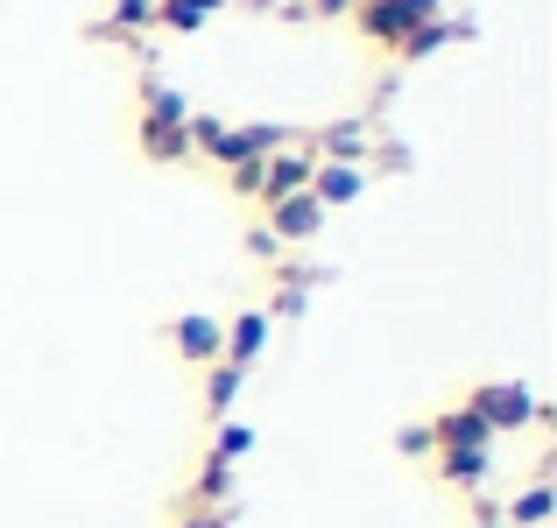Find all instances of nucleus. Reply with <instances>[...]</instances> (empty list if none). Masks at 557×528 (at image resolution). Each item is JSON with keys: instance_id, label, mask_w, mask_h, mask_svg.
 <instances>
[{"instance_id": "ddd939ff", "label": "nucleus", "mask_w": 557, "mask_h": 528, "mask_svg": "<svg viewBox=\"0 0 557 528\" xmlns=\"http://www.w3.org/2000/svg\"><path fill=\"white\" fill-rule=\"evenodd\" d=\"M311 155L318 163H360V155H368V135H360V121H339L311 141Z\"/></svg>"}, {"instance_id": "4468645a", "label": "nucleus", "mask_w": 557, "mask_h": 528, "mask_svg": "<svg viewBox=\"0 0 557 528\" xmlns=\"http://www.w3.org/2000/svg\"><path fill=\"white\" fill-rule=\"evenodd\" d=\"M459 36H466L459 22H445V14H431V22H417V28H409V42H403V50H395V56H403V64H417V56L445 50V42H459Z\"/></svg>"}, {"instance_id": "0eeeda50", "label": "nucleus", "mask_w": 557, "mask_h": 528, "mask_svg": "<svg viewBox=\"0 0 557 528\" xmlns=\"http://www.w3.org/2000/svg\"><path fill=\"white\" fill-rule=\"evenodd\" d=\"M431 444H437V451H494V430L459 402V408H445V416L431 423Z\"/></svg>"}, {"instance_id": "39448f33", "label": "nucleus", "mask_w": 557, "mask_h": 528, "mask_svg": "<svg viewBox=\"0 0 557 528\" xmlns=\"http://www.w3.org/2000/svg\"><path fill=\"white\" fill-rule=\"evenodd\" d=\"M170 345H177V360H190V366H212L219 345H226V317H205V311L170 317Z\"/></svg>"}, {"instance_id": "2eb2a0df", "label": "nucleus", "mask_w": 557, "mask_h": 528, "mask_svg": "<svg viewBox=\"0 0 557 528\" xmlns=\"http://www.w3.org/2000/svg\"><path fill=\"white\" fill-rule=\"evenodd\" d=\"M226 493H233V465L226 458H205V473H198V487H190V507H226Z\"/></svg>"}, {"instance_id": "9d476101", "label": "nucleus", "mask_w": 557, "mask_h": 528, "mask_svg": "<svg viewBox=\"0 0 557 528\" xmlns=\"http://www.w3.org/2000/svg\"><path fill=\"white\" fill-rule=\"evenodd\" d=\"M212 14H226V0H156V28L170 36H198Z\"/></svg>"}, {"instance_id": "f257e3e1", "label": "nucleus", "mask_w": 557, "mask_h": 528, "mask_svg": "<svg viewBox=\"0 0 557 528\" xmlns=\"http://www.w3.org/2000/svg\"><path fill=\"white\" fill-rule=\"evenodd\" d=\"M466 408H473L487 430H530V423H544V402H536L522 380H487V388L466 394Z\"/></svg>"}, {"instance_id": "6e6552de", "label": "nucleus", "mask_w": 557, "mask_h": 528, "mask_svg": "<svg viewBox=\"0 0 557 528\" xmlns=\"http://www.w3.org/2000/svg\"><path fill=\"white\" fill-rule=\"evenodd\" d=\"M304 190H311V198H318V204L332 212V204H354L360 190H368V169H360V163H318V169H311V184H304Z\"/></svg>"}, {"instance_id": "7ed1b4c3", "label": "nucleus", "mask_w": 557, "mask_h": 528, "mask_svg": "<svg viewBox=\"0 0 557 528\" xmlns=\"http://www.w3.org/2000/svg\"><path fill=\"white\" fill-rule=\"evenodd\" d=\"M318 226H325V204L311 198V190H297V198H283V204H269V240L275 247H297V240H318Z\"/></svg>"}, {"instance_id": "aec40b11", "label": "nucleus", "mask_w": 557, "mask_h": 528, "mask_svg": "<svg viewBox=\"0 0 557 528\" xmlns=\"http://www.w3.org/2000/svg\"><path fill=\"white\" fill-rule=\"evenodd\" d=\"M261 163H269V155H261ZM261 163H240V169H233V190H240V198H261Z\"/></svg>"}, {"instance_id": "a211bd4d", "label": "nucleus", "mask_w": 557, "mask_h": 528, "mask_svg": "<svg viewBox=\"0 0 557 528\" xmlns=\"http://www.w3.org/2000/svg\"><path fill=\"white\" fill-rule=\"evenodd\" d=\"M247 451H255V430L226 416V423H219V437H212V458H226V465H233V458H247Z\"/></svg>"}, {"instance_id": "f3484780", "label": "nucleus", "mask_w": 557, "mask_h": 528, "mask_svg": "<svg viewBox=\"0 0 557 528\" xmlns=\"http://www.w3.org/2000/svg\"><path fill=\"white\" fill-rule=\"evenodd\" d=\"M141 113L149 121H190V106H184V92H170V85H141Z\"/></svg>"}, {"instance_id": "dca6fc26", "label": "nucleus", "mask_w": 557, "mask_h": 528, "mask_svg": "<svg viewBox=\"0 0 557 528\" xmlns=\"http://www.w3.org/2000/svg\"><path fill=\"white\" fill-rule=\"evenodd\" d=\"M494 465V451H437V473L451 479V487H480Z\"/></svg>"}, {"instance_id": "423d86ee", "label": "nucleus", "mask_w": 557, "mask_h": 528, "mask_svg": "<svg viewBox=\"0 0 557 528\" xmlns=\"http://www.w3.org/2000/svg\"><path fill=\"white\" fill-rule=\"evenodd\" d=\"M261 345H269V311H233V317H226V345H219V360L247 374V366L261 360Z\"/></svg>"}, {"instance_id": "1a4fd4ad", "label": "nucleus", "mask_w": 557, "mask_h": 528, "mask_svg": "<svg viewBox=\"0 0 557 528\" xmlns=\"http://www.w3.org/2000/svg\"><path fill=\"white\" fill-rule=\"evenodd\" d=\"M141 28H156V0H113L107 22H92V36L99 42H127V36H141Z\"/></svg>"}, {"instance_id": "412c9836", "label": "nucleus", "mask_w": 557, "mask_h": 528, "mask_svg": "<svg viewBox=\"0 0 557 528\" xmlns=\"http://www.w3.org/2000/svg\"><path fill=\"white\" fill-rule=\"evenodd\" d=\"M177 528H226V515H212V507H190Z\"/></svg>"}, {"instance_id": "6ab92c4d", "label": "nucleus", "mask_w": 557, "mask_h": 528, "mask_svg": "<svg viewBox=\"0 0 557 528\" xmlns=\"http://www.w3.org/2000/svg\"><path fill=\"white\" fill-rule=\"evenodd\" d=\"M508 521H516V528H544L550 521V487H530L516 507H508Z\"/></svg>"}, {"instance_id": "9b49d317", "label": "nucleus", "mask_w": 557, "mask_h": 528, "mask_svg": "<svg viewBox=\"0 0 557 528\" xmlns=\"http://www.w3.org/2000/svg\"><path fill=\"white\" fill-rule=\"evenodd\" d=\"M141 155H149V163H184L190 155L184 121H149V113H141Z\"/></svg>"}, {"instance_id": "f03ea898", "label": "nucleus", "mask_w": 557, "mask_h": 528, "mask_svg": "<svg viewBox=\"0 0 557 528\" xmlns=\"http://www.w3.org/2000/svg\"><path fill=\"white\" fill-rule=\"evenodd\" d=\"M346 14H354V28L374 42V50H388V56L403 50V42H409V28H417V14H409L403 0H354Z\"/></svg>"}, {"instance_id": "4be33fe9", "label": "nucleus", "mask_w": 557, "mask_h": 528, "mask_svg": "<svg viewBox=\"0 0 557 528\" xmlns=\"http://www.w3.org/2000/svg\"><path fill=\"white\" fill-rule=\"evenodd\" d=\"M403 8H409V14H417V22H431V14H437V8H445V0H403Z\"/></svg>"}, {"instance_id": "20e7f679", "label": "nucleus", "mask_w": 557, "mask_h": 528, "mask_svg": "<svg viewBox=\"0 0 557 528\" xmlns=\"http://www.w3.org/2000/svg\"><path fill=\"white\" fill-rule=\"evenodd\" d=\"M311 169H318L311 149H275L269 163H261V212H269V204H283V198H297V190L311 184Z\"/></svg>"}, {"instance_id": "f8f14e48", "label": "nucleus", "mask_w": 557, "mask_h": 528, "mask_svg": "<svg viewBox=\"0 0 557 528\" xmlns=\"http://www.w3.org/2000/svg\"><path fill=\"white\" fill-rule=\"evenodd\" d=\"M240 366H226V360H212V366H205V416H212V423H226V408L233 402H240Z\"/></svg>"}, {"instance_id": "5701e85b", "label": "nucleus", "mask_w": 557, "mask_h": 528, "mask_svg": "<svg viewBox=\"0 0 557 528\" xmlns=\"http://www.w3.org/2000/svg\"><path fill=\"white\" fill-rule=\"evenodd\" d=\"M311 8H318V14H346V8H354V0H311Z\"/></svg>"}]
</instances>
